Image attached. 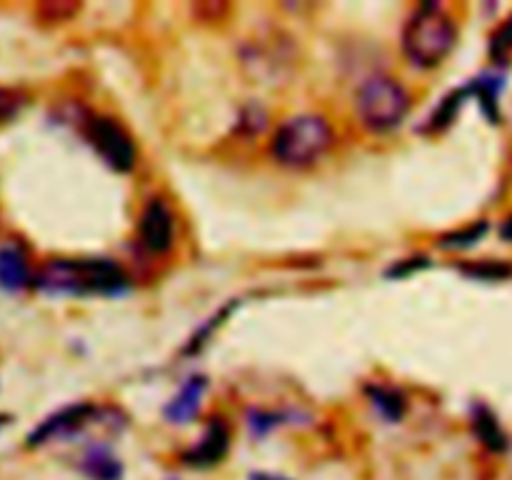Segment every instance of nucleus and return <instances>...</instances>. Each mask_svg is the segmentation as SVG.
<instances>
[{"mask_svg":"<svg viewBox=\"0 0 512 480\" xmlns=\"http://www.w3.org/2000/svg\"><path fill=\"white\" fill-rule=\"evenodd\" d=\"M128 285L125 270L108 258H50L35 270L33 280V290L48 298L120 295Z\"/></svg>","mask_w":512,"mask_h":480,"instance_id":"1","label":"nucleus"},{"mask_svg":"<svg viewBox=\"0 0 512 480\" xmlns=\"http://www.w3.org/2000/svg\"><path fill=\"white\" fill-rule=\"evenodd\" d=\"M400 43H403L405 58L415 68L433 70L453 53L458 43V28L443 5L423 3L405 20Z\"/></svg>","mask_w":512,"mask_h":480,"instance_id":"2","label":"nucleus"},{"mask_svg":"<svg viewBox=\"0 0 512 480\" xmlns=\"http://www.w3.org/2000/svg\"><path fill=\"white\" fill-rule=\"evenodd\" d=\"M333 143V125L325 115L300 113L278 125L270 138V158L283 168L303 170L323 160Z\"/></svg>","mask_w":512,"mask_h":480,"instance_id":"3","label":"nucleus"},{"mask_svg":"<svg viewBox=\"0 0 512 480\" xmlns=\"http://www.w3.org/2000/svg\"><path fill=\"white\" fill-rule=\"evenodd\" d=\"M410 105H413V98H410L408 88L393 75H370L355 93L358 120L365 130L378 135L400 128L403 120L408 118Z\"/></svg>","mask_w":512,"mask_h":480,"instance_id":"4","label":"nucleus"},{"mask_svg":"<svg viewBox=\"0 0 512 480\" xmlns=\"http://www.w3.org/2000/svg\"><path fill=\"white\" fill-rule=\"evenodd\" d=\"M83 138L115 173H130L135 168L138 150H135L133 138L110 115H88L83 120Z\"/></svg>","mask_w":512,"mask_h":480,"instance_id":"5","label":"nucleus"},{"mask_svg":"<svg viewBox=\"0 0 512 480\" xmlns=\"http://www.w3.org/2000/svg\"><path fill=\"white\" fill-rule=\"evenodd\" d=\"M103 413L105 410H100L95 403L65 405V408L55 410V413L48 415L45 420H40V423L25 435V448L38 450L50 443H63V440L78 438V435L85 433L90 425H95L98 420L110 418V415Z\"/></svg>","mask_w":512,"mask_h":480,"instance_id":"6","label":"nucleus"},{"mask_svg":"<svg viewBox=\"0 0 512 480\" xmlns=\"http://www.w3.org/2000/svg\"><path fill=\"white\" fill-rule=\"evenodd\" d=\"M230 445H233V433L225 418H210L200 438L180 453V465L195 473H208L228 460Z\"/></svg>","mask_w":512,"mask_h":480,"instance_id":"7","label":"nucleus"},{"mask_svg":"<svg viewBox=\"0 0 512 480\" xmlns=\"http://www.w3.org/2000/svg\"><path fill=\"white\" fill-rule=\"evenodd\" d=\"M140 248L150 255H165L175 245V215L163 198H153L138 220Z\"/></svg>","mask_w":512,"mask_h":480,"instance_id":"8","label":"nucleus"},{"mask_svg":"<svg viewBox=\"0 0 512 480\" xmlns=\"http://www.w3.org/2000/svg\"><path fill=\"white\" fill-rule=\"evenodd\" d=\"M75 473L83 480H125L128 468L113 445L105 440H88L75 455Z\"/></svg>","mask_w":512,"mask_h":480,"instance_id":"9","label":"nucleus"},{"mask_svg":"<svg viewBox=\"0 0 512 480\" xmlns=\"http://www.w3.org/2000/svg\"><path fill=\"white\" fill-rule=\"evenodd\" d=\"M35 270L30 263V253L18 240H5L0 245V290L3 293H23L33 288Z\"/></svg>","mask_w":512,"mask_h":480,"instance_id":"10","label":"nucleus"},{"mask_svg":"<svg viewBox=\"0 0 512 480\" xmlns=\"http://www.w3.org/2000/svg\"><path fill=\"white\" fill-rule=\"evenodd\" d=\"M203 393H205L203 375H193V378L185 380V385L178 390V395L165 405V420H168L170 425H188L190 420L195 418V413H198Z\"/></svg>","mask_w":512,"mask_h":480,"instance_id":"11","label":"nucleus"},{"mask_svg":"<svg viewBox=\"0 0 512 480\" xmlns=\"http://www.w3.org/2000/svg\"><path fill=\"white\" fill-rule=\"evenodd\" d=\"M470 428H473L478 443L483 445L485 450H490V453L500 455L508 450L510 440L508 435H505L503 425H500V420L495 418L493 410L485 408V405H475L473 408V415H470Z\"/></svg>","mask_w":512,"mask_h":480,"instance_id":"12","label":"nucleus"},{"mask_svg":"<svg viewBox=\"0 0 512 480\" xmlns=\"http://www.w3.org/2000/svg\"><path fill=\"white\" fill-rule=\"evenodd\" d=\"M368 398L373 403V408L378 410L380 418H385L388 423H400L405 418V410H408V400L400 393L398 388H388V385H370Z\"/></svg>","mask_w":512,"mask_h":480,"instance_id":"13","label":"nucleus"},{"mask_svg":"<svg viewBox=\"0 0 512 480\" xmlns=\"http://www.w3.org/2000/svg\"><path fill=\"white\" fill-rule=\"evenodd\" d=\"M468 95H470L468 88L453 90L450 95H445V98L438 103V108L433 110V115L425 120L423 133H440V130H445L448 125H453L455 115L460 113V108H463V100L468 98Z\"/></svg>","mask_w":512,"mask_h":480,"instance_id":"14","label":"nucleus"},{"mask_svg":"<svg viewBox=\"0 0 512 480\" xmlns=\"http://www.w3.org/2000/svg\"><path fill=\"white\" fill-rule=\"evenodd\" d=\"M485 233H488V223H485V220H480V223L468 225V228H460V230H453V233L443 235V238H440V248H445V250L470 248V245L478 243Z\"/></svg>","mask_w":512,"mask_h":480,"instance_id":"15","label":"nucleus"},{"mask_svg":"<svg viewBox=\"0 0 512 480\" xmlns=\"http://www.w3.org/2000/svg\"><path fill=\"white\" fill-rule=\"evenodd\" d=\"M460 273L468 275V278H478V280L512 278V268H510V265L495 263V260H480V263H463V265H460Z\"/></svg>","mask_w":512,"mask_h":480,"instance_id":"16","label":"nucleus"},{"mask_svg":"<svg viewBox=\"0 0 512 480\" xmlns=\"http://www.w3.org/2000/svg\"><path fill=\"white\" fill-rule=\"evenodd\" d=\"M510 53H512V18L508 23L500 25V28L493 33V38H490V58H493L495 63L503 65L505 60L510 58Z\"/></svg>","mask_w":512,"mask_h":480,"instance_id":"17","label":"nucleus"},{"mask_svg":"<svg viewBox=\"0 0 512 480\" xmlns=\"http://www.w3.org/2000/svg\"><path fill=\"white\" fill-rule=\"evenodd\" d=\"M285 415H275V413H263V410H253L248 415V430L253 438H265V435L273 433L278 425H283Z\"/></svg>","mask_w":512,"mask_h":480,"instance_id":"18","label":"nucleus"},{"mask_svg":"<svg viewBox=\"0 0 512 480\" xmlns=\"http://www.w3.org/2000/svg\"><path fill=\"white\" fill-rule=\"evenodd\" d=\"M25 108V95L15 88L0 85V125L10 123Z\"/></svg>","mask_w":512,"mask_h":480,"instance_id":"19","label":"nucleus"},{"mask_svg":"<svg viewBox=\"0 0 512 480\" xmlns=\"http://www.w3.org/2000/svg\"><path fill=\"white\" fill-rule=\"evenodd\" d=\"M428 258H410V260H400V263H395L393 268L388 270V278H403V275H410L413 270H420V268H428Z\"/></svg>","mask_w":512,"mask_h":480,"instance_id":"20","label":"nucleus"},{"mask_svg":"<svg viewBox=\"0 0 512 480\" xmlns=\"http://www.w3.org/2000/svg\"><path fill=\"white\" fill-rule=\"evenodd\" d=\"M248 480H295L285 473H275V470H253Z\"/></svg>","mask_w":512,"mask_h":480,"instance_id":"21","label":"nucleus"},{"mask_svg":"<svg viewBox=\"0 0 512 480\" xmlns=\"http://www.w3.org/2000/svg\"><path fill=\"white\" fill-rule=\"evenodd\" d=\"M500 235H503V240H510V243H512V215L508 220H505L503 225H500Z\"/></svg>","mask_w":512,"mask_h":480,"instance_id":"22","label":"nucleus"},{"mask_svg":"<svg viewBox=\"0 0 512 480\" xmlns=\"http://www.w3.org/2000/svg\"><path fill=\"white\" fill-rule=\"evenodd\" d=\"M8 415H5V413H0V430H3L5 428V423H8Z\"/></svg>","mask_w":512,"mask_h":480,"instance_id":"23","label":"nucleus"},{"mask_svg":"<svg viewBox=\"0 0 512 480\" xmlns=\"http://www.w3.org/2000/svg\"><path fill=\"white\" fill-rule=\"evenodd\" d=\"M165 480H180V478H173V475H170V478H165Z\"/></svg>","mask_w":512,"mask_h":480,"instance_id":"24","label":"nucleus"}]
</instances>
